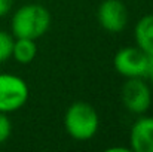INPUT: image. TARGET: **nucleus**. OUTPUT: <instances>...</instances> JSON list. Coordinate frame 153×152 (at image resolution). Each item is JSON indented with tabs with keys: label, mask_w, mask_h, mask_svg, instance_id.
Returning <instances> with one entry per match:
<instances>
[{
	"label": "nucleus",
	"mask_w": 153,
	"mask_h": 152,
	"mask_svg": "<svg viewBox=\"0 0 153 152\" xmlns=\"http://www.w3.org/2000/svg\"><path fill=\"white\" fill-rule=\"evenodd\" d=\"M36 54H37V48H36L34 40L22 39V37H18L16 40H13L12 57L15 58V61L21 64H28L34 60Z\"/></svg>",
	"instance_id": "obj_9"
},
{
	"label": "nucleus",
	"mask_w": 153,
	"mask_h": 152,
	"mask_svg": "<svg viewBox=\"0 0 153 152\" xmlns=\"http://www.w3.org/2000/svg\"><path fill=\"white\" fill-rule=\"evenodd\" d=\"M12 133V122L7 118V113L0 112V145L4 143Z\"/></svg>",
	"instance_id": "obj_11"
},
{
	"label": "nucleus",
	"mask_w": 153,
	"mask_h": 152,
	"mask_svg": "<svg viewBox=\"0 0 153 152\" xmlns=\"http://www.w3.org/2000/svg\"><path fill=\"white\" fill-rule=\"evenodd\" d=\"M129 143L134 152H153V116H143L134 122Z\"/></svg>",
	"instance_id": "obj_7"
},
{
	"label": "nucleus",
	"mask_w": 153,
	"mask_h": 152,
	"mask_svg": "<svg viewBox=\"0 0 153 152\" xmlns=\"http://www.w3.org/2000/svg\"><path fill=\"white\" fill-rule=\"evenodd\" d=\"M122 101L125 107L135 115L149 110L152 104V93L143 78H128L122 87Z\"/></svg>",
	"instance_id": "obj_5"
},
{
	"label": "nucleus",
	"mask_w": 153,
	"mask_h": 152,
	"mask_svg": "<svg viewBox=\"0 0 153 152\" xmlns=\"http://www.w3.org/2000/svg\"><path fill=\"white\" fill-rule=\"evenodd\" d=\"M98 22L108 33H120L128 21V12L120 0H104L97 12Z\"/></svg>",
	"instance_id": "obj_6"
},
{
	"label": "nucleus",
	"mask_w": 153,
	"mask_h": 152,
	"mask_svg": "<svg viewBox=\"0 0 153 152\" xmlns=\"http://www.w3.org/2000/svg\"><path fill=\"white\" fill-rule=\"evenodd\" d=\"M134 37L137 46L153 58V13L144 15L137 22Z\"/></svg>",
	"instance_id": "obj_8"
},
{
	"label": "nucleus",
	"mask_w": 153,
	"mask_h": 152,
	"mask_svg": "<svg viewBox=\"0 0 153 152\" xmlns=\"http://www.w3.org/2000/svg\"><path fill=\"white\" fill-rule=\"evenodd\" d=\"M28 100V87L16 75L0 73V112L10 113L21 109Z\"/></svg>",
	"instance_id": "obj_4"
},
{
	"label": "nucleus",
	"mask_w": 153,
	"mask_h": 152,
	"mask_svg": "<svg viewBox=\"0 0 153 152\" xmlns=\"http://www.w3.org/2000/svg\"><path fill=\"white\" fill-rule=\"evenodd\" d=\"M152 57L138 46L122 48L116 52L113 66L116 72L125 78H146L149 75Z\"/></svg>",
	"instance_id": "obj_3"
},
{
	"label": "nucleus",
	"mask_w": 153,
	"mask_h": 152,
	"mask_svg": "<svg viewBox=\"0 0 153 152\" xmlns=\"http://www.w3.org/2000/svg\"><path fill=\"white\" fill-rule=\"evenodd\" d=\"M98 125V113L89 103L76 101L65 112L64 127L74 140H89L97 134Z\"/></svg>",
	"instance_id": "obj_2"
},
{
	"label": "nucleus",
	"mask_w": 153,
	"mask_h": 152,
	"mask_svg": "<svg viewBox=\"0 0 153 152\" xmlns=\"http://www.w3.org/2000/svg\"><path fill=\"white\" fill-rule=\"evenodd\" d=\"M147 76L150 78V81H152V84H153V58H152V63H150V69H149V75Z\"/></svg>",
	"instance_id": "obj_13"
},
{
	"label": "nucleus",
	"mask_w": 153,
	"mask_h": 152,
	"mask_svg": "<svg viewBox=\"0 0 153 152\" xmlns=\"http://www.w3.org/2000/svg\"><path fill=\"white\" fill-rule=\"evenodd\" d=\"M13 0H0V16H4L12 9Z\"/></svg>",
	"instance_id": "obj_12"
},
{
	"label": "nucleus",
	"mask_w": 153,
	"mask_h": 152,
	"mask_svg": "<svg viewBox=\"0 0 153 152\" xmlns=\"http://www.w3.org/2000/svg\"><path fill=\"white\" fill-rule=\"evenodd\" d=\"M12 48H13V37L0 30V63H4L12 57Z\"/></svg>",
	"instance_id": "obj_10"
},
{
	"label": "nucleus",
	"mask_w": 153,
	"mask_h": 152,
	"mask_svg": "<svg viewBox=\"0 0 153 152\" xmlns=\"http://www.w3.org/2000/svg\"><path fill=\"white\" fill-rule=\"evenodd\" d=\"M49 25H51L49 10L37 3L21 6L19 9L15 10L10 21V30L16 39L22 37V39L36 40L48 31Z\"/></svg>",
	"instance_id": "obj_1"
}]
</instances>
